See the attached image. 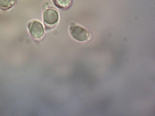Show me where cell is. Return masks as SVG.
Wrapping results in <instances>:
<instances>
[{"label":"cell","mask_w":155,"mask_h":116,"mask_svg":"<svg viewBox=\"0 0 155 116\" xmlns=\"http://www.w3.org/2000/svg\"><path fill=\"white\" fill-rule=\"evenodd\" d=\"M16 0H0V9L6 10L12 8L15 4Z\"/></svg>","instance_id":"obj_4"},{"label":"cell","mask_w":155,"mask_h":116,"mask_svg":"<svg viewBox=\"0 0 155 116\" xmlns=\"http://www.w3.org/2000/svg\"><path fill=\"white\" fill-rule=\"evenodd\" d=\"M53 1L57 7L61 9L68 8L71 2V0H53Z\"/></svg>","instance_id":"obj_5"},{"label":"cell","mask_w":155,"mask_h":116,"mask_svg":"<svg viewBox=\"0 0 155 116\" xmlns=\"http://www.w3.org/2000/svg\"><path fill=\"white\" fill-rule=\"evenodd\" d=\"M70 31L73 37L78 41H84L89 38V35L88 31L85 28L80 26H72L70 27Z\"/></svg>","instance_id":"obj_1"},{"label":"cell","mask_w":155,"mask_h":116,"mask_svg":"<svg viewBox=\"0 0 155 116\" xmlns=\"http://www.w3.org/2000/svg\"><path fill=\"white\" fill-rule=\"evenodd\" d=\"M58 13L54 9H48L44 13V21L47 24L54 25L58 22Z\"/></svg>","instance_id":"obj_3"},{"label":"cell","mask_w":155,"mask_h":116,"mask_svg":"<svg viewBox=\"0 0 155 116\" xmlns=\"http://www.w3.org/2000/svg\"><path fill=\"white\" fill-rule=\"evenodd\" d=\"M28 29L31 34L36 38H40L44 35L43 26L38 21H34L30 22L28 25Z\"/></svg>","instance_id":"obj_2"}]
</instances>
